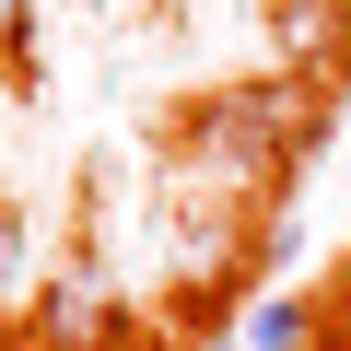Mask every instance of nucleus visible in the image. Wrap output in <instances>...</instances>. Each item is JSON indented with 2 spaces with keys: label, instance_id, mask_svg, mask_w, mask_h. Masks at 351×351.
I'll list each match as a JSON object with an SVG mask.
<instances>
[{
  "label": "nucleus",
  "instance_id": "nucleus-1",
  "mask_svg": "<svg viewBox=\"0 0 351 351\" xmlns=\"http://www.w3.org/2000/svg\"><path fill=\"white\" fill-rule=\"evenodd\" d=\"M316 94L293 82V71H246V82H223V94H199L188 117H176V141H188V164L199 176H293V152L316 141Z\"/></svg>",
  "mask_w": 351,
  "mask_h": 351
},
{
  "label": "nucleus",
  "instance_id": "nucleus-2",
  "mask_svg": "<svg viewBox=\"0 0 351 351\" xmlns=\"http://www.w3.org/2000/svg\"><path fill=\"white\" fill-rule=\"evenodd\" d=\"M106 339H117V293H106L94 258H71V269L36 293V351H106Z\"/></svg>",
  "mask_w": 351,
  "mask_h": 351
},
{
  "label": "nucleus",
  "instance_id": "nucleus-3",
  "mask_svg": "<svg viewBox=\"0 0 351 351\" xmlns=\"http://www.w3.org/2000/svg\"><path fill=\"white\" fill-rule=\"evenodd\" d=\"M269 47L293 82H339L351 71V0H269Z\"/></svg>",
  "mask_w": 351,
  "mask_h": 351
},
{
  "label": "nucleus",
  "instance_id": "nucleus-4",
  "mask_svg": "<svg viewBox=\"0 0 351 351\" xmlns=\"http://www.w3.org/2000/svg\"><path fill=\"white\" fill-rule=\"evenodd\" d=\"M234 339H246V351H316V304H304V293H258Z\"/></svg>",
  "mask_w": 351,
  "mask_h": 351
},
{
  "label": "nucleus",
  "instance_id": "nucleus-5",
  "mask_svg": "<svg viewBox=\"0 0 351 351\" xmlns=\"http://www.w3.org/2000/svg\"><path fill=\"white\" fill-rule=\"evenodd\" d=\"M24 269H36V258H24V211L0 199V304H24Z\"/></svg>",
  "mask_w": 351,
  "mask_h": 351
},
{
  "label": "nucleus",
  "instance_id": "nucleus-6",
  "mask_svg": "<svg viewBox=\"0 0 351 351\" xmlns=\"http://www.w3.org/2000/svg\"><path fill=\"white\" fill-rule=\"evenodd\" d=\"M24 36H36V0H0V71L24 59Z\"/></svg>",
  "mask_w": 351,
  "mask_h": 351
}]
</instances>
